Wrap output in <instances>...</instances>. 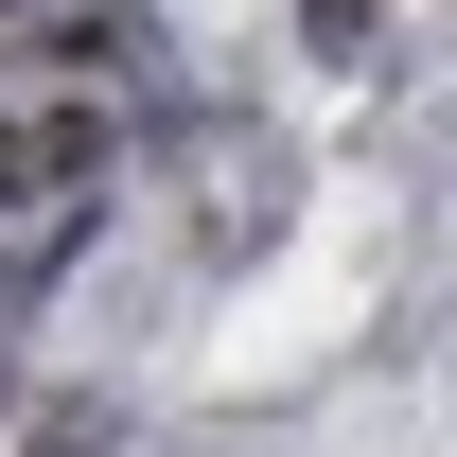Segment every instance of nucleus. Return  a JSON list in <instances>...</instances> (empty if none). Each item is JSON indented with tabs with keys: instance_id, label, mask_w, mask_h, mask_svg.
I'll return each instance as SVG.
<instances>
[{
	"instance_id": "1",
	"label": "nucleus",
	"mask_w": 457,
	"mask_h": 457,
	"mask_svg": "<svg viewBox=\"0 0 457 457\" xmlns=\"http://www.w3.org/2000/svg\"><path fill=\"white\" fill-rule=\"evenodd\" d=\"M106 159H123V123H106V106H54L36 141H18V176H36V194H88Z\"/></svg>"
},
{
	"instance_id": "2",
	"label": "nucleus",
	"mask_w": 457,
	"mask_h": 457,
	"mask_svg": "<svg viewBox=\"0 0 457 457\" xmlns=\"http://www.w3.org/2000/svg\"><path fill=\"white\" fill-rule=\"evenodd\" d=\"M106 54H123V18H106V0H54V18L18 36V71H71V88H88Z\"/></svg>"
},
{
	"instance_id": "3",
	"label": "nucleus",
	"mask_w": 457,
	"mask_h": 457,
	"mask_svg": "<svg viewBox=\"0 0 457 457\" xmlns=\"http://www.w3.org/2000/svg\"><path fill=\"white\" fill-rule=\"evenodd\" d=\"M106 440H123V422H106L88 387H71V404H36V457H106Z\"/></svg>"
}]
</instances>
